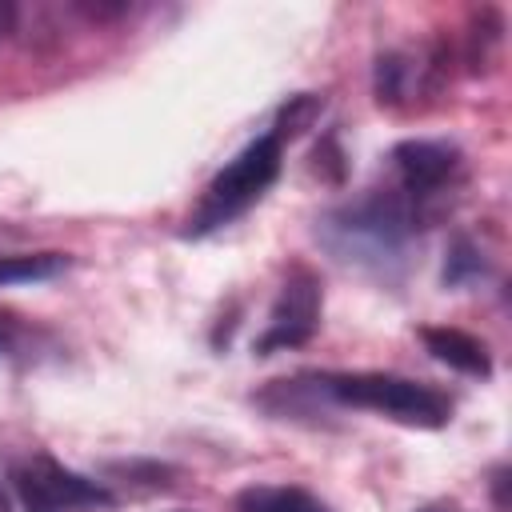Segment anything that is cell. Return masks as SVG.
Wrapping results in <instances>:
<instances>
[{"instance_id": "obj_1", "label": "cell", "mask_w": 512, "mask_h": 512, "mask_svg": "<svg viewBox=\"0 0 512 512\" xmlns=\"http://www.w3.org/2000/svg\"><path fill=\"white\" fill-rule=\"evenodd\" d=\"M424 220L400 196V188H368L348 204L328 208L316 220V240L340 260L380 280H392L408 264V248Z\"/></svg>"}, {"instance_id": "obj_2", "label": "cell", "mask_w": 512, "mask_h": 512, "mask_svg": "<svg viewBox=\"0 0 512 512\" xmlns=\"http://www.w3.org/2000/svg\"><path fill=\"white\" fill-rule=\"evenodd\" d=\"M320 104L316 96H296L292 104H284L280 112V124H272L268 132H260L256 140H248L204 188L200 204L192 208L188 224H184V236H208V232H220L228 228L232 220H240L252 204L264 200V192L280 180V168H284V136L296 132V124H304V116H312Z\"/></svg>"}, {"instance_id": "obj_3", "label": "cell", "mask_w": 512, "mask_h": 512, "mask_svg": "<svg viewBox=\"0 0 512 512\" xmlns=\"http://www.w3.org/2000/svg\"><path fill=\"white\" fill-rule=\"evenodd\" d=\"M308 400H332L340 408L376 412L404 428H444L452 420V396L396 372H308L288 380Z\"/></svg>"}, {"instance_id": "obj_4", "label": "cell", "mask_w": 512, "mask_h": 512, "mask_svg": "<svg viewBox=\"0 0 512 512\" xmlns=\"http://www.w3.org/2000/svg\"><path fill=\"white\" fill-rule=\"evenodd\" d=\"M392 172H396L400 196L428 224L432 212H440L448 204V192L460 188L464 156L448 140H400L392 148Z\"/></svg>"}, {"instance_id": "obj_5", "label": "cell", "mask_w": 512, "mask_h": 512, "mask_svg": "<svg viewBox=\"0 0 512 512\" xmlns=\"http://www.w3.org/2000/svg\"><path fill=\"white\" fill-rule=\"evenodd\" d=\"M12 488L24 504V512H96V508L116 504V496L104 484L64 468L48 452H28L24 460H16Z\"/></svg>"}, {"instance_id": "obj_6", "label": "cell", "mask_w": 512, "mask_h": 512, "mask_svg": "<svg viewBox=\"0 0 512 512\" xmlns=\"http://www.w3.org/2000/svg\"><path fill=\"white\" fill-rule=\"evenodd\" d=\"M320 312H324L320 276L312 268L296 264L284 276V284H280V292H276V300L268 308V324L252 344L256 356H272V352H288V348L308 344L316 336V328H320Z\"/></svg>"}, {"instance_id": "obj_7", "label": "cell", "mask_w": 512, "mask_h": 512, "mask_svg": "<svg viewBox=\"0 0 512 512\" xmlns=\"http://www.w3.org/2000/svg\"><path fill=\"white\" fill-rule=\"evenodd\" d=\"M420 340L428 348L432 360L464 372V376H476V380H488L492 376V356H488V344L476 340L472 332H460V328H420Z\"/></svg>"}, {"instance_id": "obj_8", "label": "cell", "mask_w": 512, "mask_h": 512, "mask_svg": "<svg viewBox=\"0 0 512 512\" xmlns=\"http://www.w3.org/2000/svg\"><path fill=\"white\" fill-rule=\"evenodd\" d=\"M236 512H332V508L296 484H248L236 492Z\"/></svg>"}, {"instance_id": "obj_9", "label": "cell", "mask_w": 512, "mask_h": 512, "mask_svg": "<svg viewBox=\"0 0 512 512\" xmlns=\"http://www.w3.org/2000/svg\"><path fill=\"white\" fill-rule=\"evenodd\" d=\"M52 348V336L12 312H0V360L12 364H36Z\"/></svg>"}, {"instance_id": "obj_10", "label": "cell", "mask_w": 512, "mask_h": 512, "mask_svg": "<svg viewBox=\"0 0 512 512\" xmlns=\"http://www.w3.org/2000/svg\"><path fill=\"white\" fill-rule=\"evenodd\" d=\"M64 252H0V288L4 284H36L68 272Z\"/></svg>"}, {"instance_id": "obj_11", "label": "cell", "mask_w": 512, "mask_h": 512, "mask_svg": "<svg viewBox=\"0 0 512 512\" xmlns=\"http://www.w3.org/2000/svg\"><path fill=\"white\" fill-rule=\"evenodd\" d=\"M484 272H488L484 252H480V248H476L468 236H456V240H452V248H448V260H444V284L460 288V284L480 280Z\"/></svg>"}, {"instance_id": "obj_12", "label": "cell", "mask_w": 512, "mask_h": 512, "mask_svg": "<svg viewBox=\"0 0 512 512\" xmlns=\"http://www.w3.org/2000/svg\"><path fill=\"white\" fill-rule=\"evenodd\" d=\"M12 28H16V4L0 0V40H8V36H12Z\"/></svg>"}, {"instance_id": "obj_13", "label": "cell", "mask_w": 512, "mask_h": 512, "mask_svg": "<svg viewBox=\"0 0 512 512\" xmlns=\"http://www.w3.org/2000/svg\"><path fill=\"white\" fill-rule=\"evenodd\" d=\"M416 512H464L460 504H448V500H436V504H424V508H416Z\"/></svg>"}, {"instance_id": "obj_14", "label": "cell", "mask_w": 512, "mask_h": 512, "mask_svg": "<svg viewBox=\"0 0 512 512\" xmlns=\"http://www.w3.org/2000/svg\"><path fill=\"white\" fill-rule=\"evenodd\" d=\"M0 512H12V504H8V496H4V488H0Z\"/></svg>"}]
</instances>
